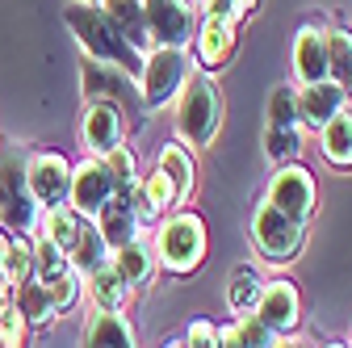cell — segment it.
Listing matches in <instances>:
<instances>
[{
	"label": "cell",
	"instance_id": "cell-1",
	"mask_svg": "<svg viewBox=\"0 0 352 348\" xmlns=\"http://www.w3.org/2000/svg\"><path fill=\"white\" fill-rule=\"evenodd\" d=\"M67 25L76 30V38L84 42V51L93 55L97 63H113L122 67L126 76L139 80V67H143V55L130 47V42L109 25V17L97 9V5H84V0H72L67 5Z\"/></svg>",
	"mask_w": 352,
	"mask_h": 348
},
{
	"label": "cell",
	"instance_id": "cell-2",
	"mask_svg": "<svg viewBox=\"0 0 352 348\" xmlns=\"http://www.w3.org/2000/svg\"><path fill=\"white\" fill-rule=\"evenodd\" d=\"M172 105H176V135L189 147H210L218 126H223V97H218L214 80L206 72H193Z\"/></svg>",
	"mask_w": 352,
	"mask_h": 348
},
{
	"label": "cell",
	"instance_id": "cell-3",
	"mask_svg": "<svg viewBox=\"0 0 352 348\" xmlns=\"http://www.w3.org/2000/svg\"><path fill=\"white\" fill-rule=\"evenodd\" d=\"M155 260L172 277H189V273L201 269V260H206V223L193 210L164 219V227L155 235Z\"/></svg>",
	"mask_w": 352,
	"mask_h": 348
},
{
	"label": "cell",
	"instance_id": "cell-4",
	"mask_svg": "<svg viewBox=\"0 0 352 348\" xmlns=\"http://www.w3.org/2000/svg\"><path fill=\"white\" fill-rule=\"evenodd\" d=\"M193 55L189 47H155L143 55V67H139V89H143V101L151 109H164L176 101V93L185 89V80L193 76Z\"/></svg>",
	"mask_w": 352,
	"mask_h": 348
},
{
	"label": "cell",
	"instance_id": "cell-5",
	"mask_svg": "<svg viewBox=\"0 0 352 348\" xmlns=\"http://www.w3.org/2000/svg\"><path fill=\"white\" fill-rule=\"evenodd\" d=\"M38 219L42 210L25 181V160L17 151H0V223L9 235H25L38 227Z\"/></svg>",
	"mask_w": 352,
	"mask_h": 348
},
{
	"label": "cell",
	"instance_id": "cell-6",
	"mask_svg": "<svg viewBox=\"0 0 352 348\" xmlns=\"http://www.w3.org/2000/svg\"><path fill=\"white\" fill-rule=\"evenodd\" d=\"M252 239H256L260 256H269V260H277V265H285V260L302 256V248H306V219H289V214L273 210L269 202H256Z\"/></svg>",
	"mask_w": 352,
	"mask_h": 348
},
{
	"label": "cell",
	"instance_id": "cell-7",
	"mask_svg": "<svg viewBox=\"0 0 352 348\" xmlns=\"http://www.w3.org/2000/svg\"><path fill=\"white\" fill-rule=\"evenodd\" d=\"M25 181H30V193H34L42 214L59 210V206H67V193H72V164L63 151H30Z\"/></svg>",
	"mask_w": 352,
	"mask_h": 348
},
{
	"label": "cell",
	"instance_id": "cell-8",
	"mask_svg": "<svg viewBox=\"0 0 352 348\" xmlns=\"http://www.w3.org/2000/svg\"><path fill=\"white\" fill-rule=\"evenodd\" d=\"M143 21L155 47H185L197 34L193 0H143Z\"/></svg>",
	"mask_w": 352,
	"mask_h": 348
},
{
	"label": "cell",
	"instance_id": "cell-9",
	"mask_svg": "<svg viewBox=\"0 0 352 348\" xmlns=\"http://www.w3.org/2000/svg\"><path fill=\"white\" fill-rule=\"evenodd\" d=\"M264 202H269L273 210H281V214H289V219H311V210H315V202H319V189H315L311 168H302V164H281V168L273 172V181H269Z\"/></svg>",
	"mask_w": 352,
	"mask_h": 348
},
{
	"label": "cell",
	"instance_id": "cell-10",
	"mask_svg": "<svg viewBox=\"0 0 352 348\" xmlns=\"http://www.w3.org/2000/svg\"><path fill=\"white\" fill-rule=\"evenodd\" d=\"M113 193H118V185H113V177H109V168H105L101 155L80 160V164L72 168V193H67V206L80 214V219H97Z\"/></svg>",
	"mask_w": 352,
	"mask_h": 348
},
{
	"label": "cell",
	"instance_id": "cell-11",
	"mask_svg": "<svg viewBox=\"0 0 352 348\" xmlns=\"http://www.w3.org/2000/svg\"><path fill=\"white\" fill-rule=\"evenodd\" d=\"M252 315L269 327L273 336H294L298 323H302V294H298V285L285 281V277L264 281V294H260Z\"/></svg>",
	"mask_w": 352,
	"mask_h": 348
},
{
	"label": "cell",
	"instance_id": "cell-12",
	"mask_svg": "<svg viewBox=\"0 0 352 348\" xmlns=\"http://www.w3.org/2000/svg\"><path fill=\"white\" fill-rule=\"evenodd\" d=\"M80 135H84V147L93 151V155H109L113 147H122V139H126L122 105L118 101H101V97H88Z\"/></svg>",
	"mask_w": 352,
	"mask_h": 348
},
{
	"label": "cell",
	"instance_id": "cell-13",
	"mask_svg": "<svg viewBox=\"0 0 352 348\" xmlns=\"http://www.w3.org/2000/svg\"><path fill=\"white\" fill-rule=\"evenodd\" d=\"M348 101V89H340L336 80H319V84H302V93L294 97V109H298V122L311 126V130H323Z\"/></svg>",
	"mask_w": 352,
	"mask_h": 348
},
{
	"label": "cell",
	"instance_id": "cell-14",
	"mask_svg": "<svg viewBox=\"0 0 352 348\" xmlns=\"http://www.w3.org/2000/svg\"><path fill=\"white\" fill-rule=\"evenodd\" d=\"M289 63H294V80L298 84H319V80H327V30H319V25H298Z\"/></svg>",
	"mask_w": 352,
	"mask_h": 348
},
{
	"label": "cell",
	"instance_id": "cell-15",
	"mask_svg": "<svg viewBox=\"0 0 352 348\" xmlns=\"http://www.w3.org/2000/svg\"><path fill=\"white\" fill-rule=\"evenodd\" d=\"M93 223H97V231H101V239H105L109 252L126 248L130 239H139V227H143L139 214H135V202H130V189H118Z\"/></svg>",
	"mask_w": 352,
	"mask_h": 348
},
{
	"label": "cell",
	"instance_id": "cell-16",
	"mask_svg": "<svg viewBox=\"0 0 352 348\" xmlns=\"http://www.w3.org/2000/svg\"><path fill=\"white\" fill-rule=\"evenodd\" d=\"M231 55H235V21L206 13V21H197V63L206 72H214V67H223Z\"/></svg>",
	"mask_w": 352,
	"mask_h": 348
},
{
	"label": "cell",
	"instance_id": "cell-17",
	"mask_svg": "<svg viewBox=\"0 0 352 348\" xmlns=\"http://www.w3.org/2000/svg\"><path fill=\"white\" fill-rule=\"evenodd\" d=\"M80 348H139L135 340V323H130L122 311H97L84 323Z\"/></svg>",
	"mask_w": 352,
	"mask_h": 348
},
{
	"label": "cell",
	"instance_id": "cell-18",
	"mask_svg": "<svg viewBox=\"0 0 352 348\" xmlns=\"http://www.w3.org/2000/svg\"><path fill=\"white\" fill-rule=\"evenodd\" d=\"M130 202H135L139 223H155L160 214H168V210L176 206V189H172V181L164 177V172L155 168L151 177H143L135 189H130Z\"/></svg>",
	"mask_w": 352,
	"mask_h": 348
},
{
	"label": "cell",
	"instance_id": "cell-19",
	"mask_svg": "<svg viewBox=\"0 0 352 348\" xmlns=\"http://www.w3.org/2000/svg\"><path fill=\"white\" fill-rule=\"evenodd\" d=\"M97 9L109 17V25L135 47L139 55L147 51V21H143V0H97Z\"/></svg>",
	"mask_w": 352,
	"mask_h": 348
},
{
	"label": "cell",
	"instance_id": "cell-20",
	"mask_svg": "<svg viewBox=\"0 0 352 348\" xmlns=\"http://www.w3.org/2000/svg\"><path fill=\"white\" fill-rule=\"evenodd\" d=\"M109 256H113V252L105 248L97 223H93V219H80V235H76V243H72V252H67V265H72L80 277H88V273H97L101 265H109Z\"/></svg>",
	"mask_w": 352,
	"mask_h": 348
},
{
	"label": "cell",
	"instance_id": "cell-21",
	"mask_svg": "<svg viewBox=\"0 0 352 348\" xmlns=\"http://www.w3.org/2000/svg\"><path fill=\"white\" fill-rule=\"evenodd\" d=\"M155 168L172 181V189H176V206H185L189 193H193V185H197V164H193L189 147H185V143H168V147L160 151V164H155Z\"/></svg>",
	"mask_w": 352,
	"mask_h": 348
},
{
	"label": "cell",
	"instance_id": "cell-22",
	"mask_svg": "<svg viewBox=\"0 0 352 348\" xmlns=\"http://www.w3.org/2000/svg\"><path fill=\"white\" fill-rule=\"evenodd\" d=\"M109 265L122 273V281H130V285H147L151 277H155V248L147 243V239H130L126 248H118L113 256H109Z\"/></svg>",
	"mask_w": 352,
	"mask_h": 348
},
{
	"label": "cell",
	"instance_id": "cell-23",
	"mask_svg": "<svg viewBox=\"0 0 352 348\" xmlns=\"http://www.w3.org/2000/svg\"><path fill=\"white\" fill-rule=\"evenodd\" d=\"M88 294H93V307L97 311H126L135 285L122 281V273L113 265H101L97 273H88Z\"/></svg>",
	"mask_w": 352,
	"mask_h": 348
},
{
	"label": "cell",
	"instance_id": "cell-24",
	"mask_svg": "<svg viewBox=\"0 0 352 348\" xmlns=\"http://www.w3.org/2000/svg\"><path fill=\"white\" fill-rule=\"evenodd\" d=\"M260 294H264L260 269H256V265H239V269L231 273V281H227V307H231L235 315H252L256 302H260Z\"/></svg>",
	"mask_w": 352,
	"mask_h": 348
},
{
	"label": "cell",
	"instance_id": "cell-25",
	"mask_svg": "<svg viewBox=\"0 0 352 348\" xmlns=\"http://www.w3.org/2000/svg\"><path fill=\"white\" fill-rule=\"evenodd\" d=\"M0 281H9L13 290L34 281V239H25V235L9 239L5 256H0Z\"/></svg>",
	"mask_w": 352,
	"mask_h": 348
},
{
	"label": "cell",
	"instance_id": "cell-26",
	"mask_svg": "<svg viewBox=\"0 0 352 348\" xmlns=\"http://www.w3.org/2000/svg\"><path fill=\"white\" fill-rule=\"evenodd\" d=\"M319 139H323V155L336 164V168H352V113L340 109L323 130H319Z\"/></svg>",
	"mask_w": 352,
	"mask_h": 348
},
{
	"label": "cell",
	"instance_id": "cell-27",
	"mask_svg": "<svg viewBox=\"0 0 352 348\" xmlns=\"http://www.w3.org/2000/svg\"><path fill=\"white\" fill-rule=\"evenodd\" d=\"M13 307L21 311V319L30 323V327H38V323H51L59 311H55V302H51V294H47V285L42 281H25V285H17L13 290Z\"/></svg>",
	"mask_w": 352,
	"mask_h": 348
},
{
	"label": "cell",
	"instance_id": "cell-28",
	"mask_svg": "<svg viewBox=\"0 0 352 348\" xmlns=\"http://www.w3.org/2000/svg\"><path fill=\"white\" fill-rule=\"evenodd\" d=\"M38 235H42V239H51L59 252H72V243H76V235H80V214H76L72 206L47 210V214L38 219Z\"/></svg>",
	"mask_w": 352,
	"mask_h": 348
},
{
	"label": "cell",
	"instance_id": "cell-29",
	"mask_svg": "<svg viewBox=\"0 0 352 348\" xmlns=\"http://www.w3.org/2000/svg\"><path fill=\"white\" fill-rule=\"evenodd\" d=\"M327 80L340 89H352V34L348 30H327Z\"/></svg>",
	"mask_w": 352,
	"mask_h": 348
},
{
	"label": "cell",
	"instance_id": "cell-30",
	"mask_svg": "<svg viewBox=\"0 0 352 348\" xmlns=\"http://www.w3.org/2000/svg\"><path fill=\"white\" fill-rule=\"evenodd\" d=\"M72 265H67V252H59L51 239H34V281H42V285H51V281H59L63 273H67Z\"/></svg>",
	"mask_w": 352,
	"mask_h": 348
},
{
	"label": "cell",
	"instance_id": "cell-31",
	"mask_svg": "<svg viewBox=\"0 0 352 348\" xmlns=\"http://www.w3.org/2000/svg\"><path fill=\"white\" fill-rule=\"evenodd\" d=\"M101 160H105V168H109V177H113L118 189H135V185H139V164H135V151H130L126 143L113 147V151L101 155Z\"/></svg>",
	"mask_w": 352,
	"mask_h": 348
},
{
	"label": "cell",
	"instance_id": "cell-32",
	"mask_svg": "<svg viewBox=\"0 0 352 348\" xmlns=\"http://www.w3.org/2000/svg\"><path fill=\"white\" fill-rule=\"evenodd\" d=\"M25 336H30V323L21 319L17 307L0 311V348H25Z\"/></svg>",
	"mask_w": 352,
	"mask_h": 348
},
{
	"label": "cell",
	"instance_id": "cell-33",
	"mask_svg": "<svg viewBox=\"0 0 352 348\" xmlns=\"http://www.w3.org/2000/svg\"><path fill=\"white\" fill-rule=\"evenodd\" d=\"M235 331H239V344H243V348H273V344H277V336L264 327L256 315H239V319H235Z\"/></svg>",
	"mask_w": 352,
	"mask_h": 348
},
{
	"label": "cell",
	"instance_id": "cell-34",
	"mask_svg": "<svg viewBox=\"0 0 352 348\" xmlns=\"http://www.w3.org/2000/svg\"><path fill=\"white\" fill-rule=\"evenodd\" d=\"M47 294H51V302H55V311H72L76 302H80V273H76V269H67L59 281H51V285H47Z\"/></svg>",
	"mask_w": 352,
	"mask_h": 348
},
{
	"label": "cell",
	"instance_id": "cell-35",
	"mask_svg": "<svg viewBox=\"0 0 352 348\" xmlns=\"http://www.w3.org/2000/svg\"><path fill=\"white\" fill-rule=\"evenodd\" d=\"M298 130L294 126H269V151H273V160H281V164H289V155H298Z\"/></svg>",
	"mask_w": 352,
	"mask_h": 348
},
{
	"label": "cell",
	"instance_id": "cell-36",
	"mask_svg": "<svg viewBox=\"0 0 352 348\" xmlns=\"http://www.w3.org/2000/svg\"><path fill=\"white\" fill-rule=\"evenodd\" d=\"M256 5H260V0H206V13H214V17H231V21L239 25L243 17L256 13Z\"/></svg>",
	"mask_w": 352,
	"mask_h": 348
},
{
	"label": "cell",
	"instance_id": "cell-37",
	"mask_svg": "<svg viewBox=\"0 0 352 348\" xmlns=\"http://www.w3.org/2000/svg\"><path fill=\"white\" fill-rule=\"evenodd\" d=\"M185 348H218V327L210 319H193L185 327Z\"/></svg>",
	"mask_w": 352,
	"mask_h": 348
},
{
	"label": "cell",
	"instance_id": "cell-38",
	"mask_svg": "<svg viewBox=\"0 0 352 348\" xmlns=\"http://www.w3.org/2000/svg\"><path fill=\"white\" fill-rule=\"evenodd\" d=\"M294 122H298L294 97H289V89H277L273 93V126H294Z\"/></svg>",
	"mask_w": 352,
	"mask_h": 348
},
{
	"label": "cell",
	"instance_id": "cell-39",
	"mask_svg": "<svg viewBox=\"0 0 352 348\" xmlns=\"http://www.w3.org/2000/svg\"><path fill=\"white\" fill-rule=\"evenodd\" d=\"M273 348H319L315 340H306V336H281Z\"/></svg>",
	"mask_w": 352,
	"mask_h": 348
},
{
	"label": "cell",
	"instance_id": "cell-40",
	"mask_svg": "<svg viewBox=\"0 0 352 348\" xmlns=\"http://www.w3.org/2000/svg\"><path fill=\"white\" fill-rule=\"evenodd\" d=\"M5 307H13V285L0 281V311H5Z\"/></svg>",
	"mask_w": 352,
	"mask_h": 348
},
{
	"label": "cell",
	"instance_id": "cell-41",
	"mask_svg": "<svg viewBox=\"0 0 352 348\" xmlns=\"http://www.w3.org/2000/svg\"><path fill=\"white\" fill-rule=\"evenodd\" d=\"M164 348H185V340H168V344H164Z\"/></svg>",
	"mask_w": 352,
	"mask_h": 348
},
{
	"label": "cell",
	"instance_id": "cell-42",
	"mask_svg": "<svg viewBox=\"0 0 352 348\" xmlns=\"http://www.w3.org/2000/svg\"><path fill=\"white\" fill-rule=\"evenodd\" d=\"M323 348H348V344H340V340H331V344H323Z\"/></svg>",
	"mask_w": 352,
	"mask_h": 348
},
{
	"label": "cell",
	"instance_id": "cell-43",
	"mask_svg": "<svg viewBox=\"0 0 352 348\" xmlns=\"http://www.w3.org/2000/svg\"><path fill=\"white\" fill-rule=\"evenodd\" d=\"M84 5H97V0H84Z\"/></svg>",
	"mask_w": 352,
	"mask_h": 348
}]
</instances>
